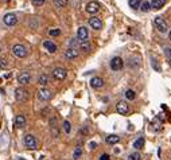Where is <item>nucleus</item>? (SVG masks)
Returning <instances> with one entry per match:
<instances>
[{
	"label": "nucleus",
	"instance_id": "f257e3e1",
	"mask_svg": "<svg viewBox=\"0 0 171 160\" xmlns=\"http://www.w3.org/2000/svg\"><path fill=\"white\" fill-rule=\"evenodd\" d=\"M15 98L19 102H26L28 100V92L24 88H18L15 89Z\"/></svg>",
	"mask_w": 171,
	"mask_h": 160
},
{
	"label": "nucleus",
	"instance_id": "f03ea898",
	"mask_svg": "<svg viewBox=\"0 0 171 160\" xmlns=\"http://www.w3.org/2000/svg\"><path fill=\"white\" fill-rule=\"evenodd\" d=\"M12 53L16 58H24L27 55V49H26V46H23V44L18 43L12 47Z\"/></svg>",
	"mask_w": 171,
	"mask_h": 160
},
{
	"label": "nucleus",
	"instance_id": "7ed1b4c3",
	"mask_svg": "<svg viewBox=\"0 0 171 160\" xmlns=\"http://www.w3.org/2000/svg\"><path fill=\"white\" fill-rule=\"evenodd\" d=\"M154 26H155V28H156L158 31H161V32H166L167 30H169L166 20L163 19V18H161V16H156L154 19Z\"/></svg>",
	"mask_w": 171,
	"mask_h": 160
},
{
	"label": "nucleus",
	"instance_id": "20e7f679",
	"mask_svg": "<svg viewBox=\"0 0 171 160\" xmlns=\"http://www.w3.org/2000/svg\"><path fill=\"white\" fill-rule=\"evenodd\" d=\"M24 146H26V148H28V150H36L38 144H36V140L34 136L27 135V136H24Z\"/></svg>",
	"mask_w": 171,
	"mask_h": 160
},
{
	"label": "nucleus",
	"instance_id": "39448f33",
	"mask_svg": "<svg viewBox=\"0 0 171 160\" xmlns=\"http://www.w3.org/2000/svg\"><path fill=\"white\" fill-rule=\"evenodd\" d=\"M3 22H4V24H7V26H15L18 23V16L15 14H12V12H8V14H6L4 15V18H3Z\"/></svg>",
	"mask_w": 171,
	"mask_h": 160
},
{
	"label": "nucleus",
	"instance_id": "423d86ee",
	"mask_svg": "<svg viewBox=\"0 0 171 160\" xmlns=\"http://www.w3.org/2000/svg\"><path fill=\"white\" fill-rule=\"evenodd\" d=\"M66 76H68V72H66V69H64V68H57L53 70V77L57 81H64Z\"/></svg>",
	"mask_w": 171,
	"mask_h": 160
},
{
	"label": "nucleus",
	"instance_id": "0eeeda50",
	"mask_svg": "<svg viewBox=\"0 0 171 160\" xmlns=\"http://www.w3.org/2000/svg\"><path fill=\"white\" fill-rule=\"evenodd\" d=\"M123 66H124V62H123V59L120 57H115L112 61H111V69L115 70V72H117V70H121Z\"/></svg>",
	"mask_w": 171,
	"mask_h": 160
},
{
	"label": "nucleus",
	"instance_id": "6e6552de",
	"mask_svg": "<svg viewBox=\"0 0 171 160\" xmlns=\"http://www.w3.org/2000/svg\"><path fill=\"white\" fill-rule=\"evenodd\" d=\"M116 109L120 114L125 116V114H128V112H129V105L125 101H119L117 105H116Z\"/></svg>",
	"mask_w": 171,
	"mask_h": 160
},
{
	"label": "nucleus",
	"instance_id": "1a4fd4ad",
	"mask_svg": "<svg viewBox=\"0 0 171 160\" xmlns=\"http://www.w3.org/2000/svg\"><path fill=\"white\" fill-rule=\"evenodd\" d=\"M38 98L40 100V101H49V100L51 98V92L46 88L40 89V90L38 92Z\"/></svg>",
	"mask_w": 171,
	"mask_h": 160
},
{
	"label": "nucleus",
	"instance_id": "9d476101",
	"mask_svg": "<svg viewBox=\"0 0 171 160\" xmlns=\"http://www.w3.org/2000/svg\"><path fill=\"white\" fill-rule=\"evenodd\" d=\"M30 81H31V76H30L28 72L20 73L19 77H18V82L20 85H27V84H30Z\"/></svg>",
	"mask_w": 171,
	"mask_h": 160
},
{
	"label": "nucleus",
	"instance_id": "9b49d317",
	"mask_svg": "<svg viewBox=\"0 0 171 160\" xmlns=\"http://www.w3.org/2000/svg\"><path fill=\"white\" fill-rule=\"evenodd\" d=\"M77 38H78L81 42H85V40H88V38H89L88 28L86 27H80L78 31H77Z\"/></svg>",
	"mask_w": 171,
	"mask_h": 160
},
{
	"label": "nucleus",
	"instance_id": "f8f14e48",
	"mask_svg": "<svg viewBox=\"0 0 171 160\" xmlns=\"http://www.w3.org/2000/svg\"><path fill=\"white\" fill-rule=\"evenodd\" d=\"M86 11H88L89 14H97L98 11H100L98 3H96V2H89L88 4H86Z\"/></svg>",
	"mask_w": 171,
	"mask_h": 160
},
{
	"label": "nucleus",
	"instance_id": "ddd939ff",
	"mask_svg": "<svg viewBox=\"0 0 171 160\" xmlns=\"http://www.w3.org/2000/svg\"><path fill=\"white\" fill-rule=\"evenodd\" d=\"M89 26H90L92 28H94V30H100L102 27V23H101V20H100L98 18L92 16L90 19H89Z\"/></svg>",
	"mask_w": 171,
	"mask_h": 160
},
{
	"label": "nucleus",
	"instance_id": "4468645a",
	"mask_svg": "<svg viewBox=\"0 0 171 160\" xmlns=\"http://www.w3.org/2000/svg\"><path fill=\"white\" fill-rule=\"evenodd\" d=\"M90 85H92V88H94V89H100L104 86V81H102V78H100V77H93L90 80Z\"/></svg>",
	"mask_w": 171,
	"mask_h": 160
},
{
	"label": "nucleus",
	"instance_id": "2eb2a0df",
	"mask_svg": "<svg viewBox=\"0 0 171 160\" xmlns=\"http://www.w3.org/2000/svg\"><path fill=\"white\" fill-rule=\"evenodd\" d=\"M43 46H44V49L49 51V53H51V54H54L55 51H57V44L53 43L51 40H44V42H43Z\"/></svg>",
	"mask_w": 171,
	"mask_h": 160
},
{
	"label": "nucleus",
	"instance_id": "dca6fc26",
	"mask_svg": "<svg viewBox=\"0 0 171 160\" xmlns=\"http://www.w3.org/2000/svg\"><path fill=\"white\" fill-rule=\"evenodd\" d=\"M65 57L68 58V59H74V58H77L78 57V50L77 49H69L66 50V53H65Z\"/></svg>",
	"mask_w": 171,
	"mask_h": 160
},
{
	"label": "nucleus",
	"instance_id": "f3484780",
	"mask_svg": "<svg viewBox=\"0 0 171 160\" xmlns=\"http://www.w3.org/2000/svg\"><path fill=\"white\" fill-rule=\"evenodd\" d=\"M24 125H26V118H24V116L19 114V116L15 117V126H16V128H24Z\"/></svg>",
	"mask_w": 171,
	"mask_h": 160
},
{
	"label": "nucleus",
	"instance_id": "a211bd4d",
	"mask_svg": "<svg viewBox=\"0 0 171 160\" xmlns=\"http://www.w3.org/2000/svg\"><path fill=\"white\" fill-rule=\"evenodd\" d=\"M165 3H166V0H152L150 4H151V8L159 10V8H162V7L165 6Z\"/></svg>",
	"mask_w": 171,
	"mask_h": 160
},
{
	"label": "nucleus",
	"instance_id": "6ab92c4d",
	"mask_svg": "<svg viewBox=\"0 0 171 160\" xmlns=\"http://www.w3.org/2000/svg\"><path fill=\"white\" fill-rule=\"evenodd\" d=\"M119 141H120V137L117 135H109L106 137V143L111 144V146H113V144H117Z\"/></svg>",
	"mask_w": 171,
	"mask_h": 160
},
{
	"label": "nucleus",
	"instance_id": "aec40b11",
	"mask_svg": "<svg viewBox=\"0 0 171 160\" xmlns=\"http://www.w3.org/2000/svg\"><path fill=\"white\" fill-rule=\"evenodd\" d=\"M80 49L82 50V51H85V53H89L90 49H92V46H90V43H89L88 40H85V42H81L80 43Z\"/></svg>",
	"mask_w": 171,
	"mask_h": 160
},
{
	"label": "nucleus",
	"instance_id": "412c9836",
	"mask_svg": "<svg viewBox=\"0 0 171 160\" xmlns=\"http://www.w3.org/2000/svg\"><path fill=\"white\" fill-rule=\"evenodd\" d=\"M143 146H144V139H143V137H139V139L133 143V148H136V150H142Z\"/></svg>",
	"mask_w": 171,
	"mask_h": 160
},
{
	"label": "nucleus",
	"instance_id": "4be33fe9",
	"mask_svg": "<svg viewBox=\"0 0 171 160\" xmlns=\"http://www.w3.org/2000/svg\"><path fill=\"white\" fill-rule=\"evenodd\" d=\"M54 6L57 8H64L68 6V0H54Z\"/></svg>",
	"mask_w": 171,
	"mask_h": 160
},
{
	"label": "nucleus",
	"instance_id": "5701e85b",
	"mask_svg": "<svg viewBox=\"0 0 171 160\" xmlns=\"http://www.w3.org/2000/svg\"><path fill=\"white\" fill-rule=\"evenodd\" d=\"M38 82H39L40 85H42V86H44V85H47V84H49V76H47V74H42V76L39 77Z\"/></svg>",
	"mask_w": 171,
	"mask_h": 160
},
{
	"label": "nucleus",
	"instance_id": "b1692460",
	"mask_svg": "<svg viewBox=\"0 0 171 160\" xmlns=\"http://www.w3.org/2000/svg\"><path fill=\"white\" fill-rule=\"evenodd\" d=\"M125 97H127L128 100H131V101H132V100H135V98H136V93L133 92L132 89H128V90L125 92Z\"/></svg>",
	"mask_w": 171,
	"mask_h": 160
},
{
	"label": "nucleus",
	"instance_id": "393cba45",
	"mask_svg": "<svg viewBox=\"0 0 171 160\" xmlns=\"http://www.w3.org/2000/svg\"><path fill=\"white\" fill-rule=\"evenodd\" d=\"M140 4H142V0H129V6H131V8H133V10L139 8Z\"/></svg>",
	"mask_w": 171,
	"mask_h": 160
},
{
	"label": "nucleus",
	"instance_id": "a878e982",
	"mask_svg": "<svg viewBox=\"0 0 171 160\" xmlns=\"http://www.w3.org/2000/svg\"><path fill=\"white\" fill-rule=\"evenodd\" d=\"M81 155H82V148L81 147H77L74 150V154H73V159H80Z\"/></svg>",
	"mask_w": 171,
	"mask_h": 160
},
{
	"label": "nucleus",
	"instance_id": "bb28decb",
	"mask_svg": "<svg viewBox=\"0 0 171 160\" xmlns=\"http://www.w3.org/2000/svg\"><path fill=\"white\" fill-rule=\"evenodd\" d=\"M128 160H142V155L139 152H133V154L128 156Z\"/></svg>",
	"mask_w": 171,
	"mask_h": 160
},
{
	"label": "nucleus",
	"instance_id": "cd10ccee",
	"mask_svg": "<svg viewBox=\"0 0 171 160\" xmlns=\"http://www.w3.org/2000/svg\"><path fill=\"white\" fill-rule=\"evenodd\" d=\"M8 65H10L8 59H7V58H0V69H7V68H8Z\"/></svg>",
	"mask_w": 171,
	"mask_h": 160
},
{
	"label": "nucleus",
	"instance_id": "c85d7f7f",
	"mask_svg": "<svg viewBox=\"0 0 171 160\" xmlns=\"http://www.w3.org/2000/svg\"><path fill=\"white\" fill-rule=\"evenodd\" d=\"M140 7H142V8H140V10H142V11H144V12H148V11L151 10V4H150V3H148V2H143L142 4H140Z\"/></svg>",
	"mask_w": 171,
	"mask_h": 160
},
{
	"label": "nucleus",
	"instance_id": "c756f323",
	"mask_svg": "<svg viewBox=\"0 0 171 160\" xmlns=\"http://www.w3.org/2000/svg\"><path fill=\"white\" fill-rule=\"evenodd\" d=\"M64 131L66 133H70V131H72V125H70V122L68 120L64 121Z\"/></svg>",
	"mask_w": 171,
	"mask_h": 160
},
{
	"label": "nucleus",
	"instance_id": "7c9ffc66",
	"mask_svg": "<svg viewBox=\"0 0 171 160\" xmlns=\"http://www.w3.org/2000/svg\"><path fill=\"white\" fill-rule=\"evenodd\" d=\"M49 34L51 36H58L59 34H61V30H58V28H54V30H50L49 31Z\"/></svg>",
	"mask_w": 171,
	"mask_h": 160
},
{
	"label": "nucleus",
	"instance_id": "2f4dec72",
	"mask_svg": "<svg viewBox=\"0 0 171 160\" xmlns=\"http://www.w3.org/2000/svg\"><path fill=\"white\" fill-rule=\"evenodd\" d=\"M44 2H46V0H32V4L36 6V7H39V6L44 4Z\"/></svg>",
	"mask_w": 171,
	"mask_h": 160
},
{
	"label": "nucleus",
	"instance_id": "473e14b6",
	"mask_svg": "<svg viewBox=\"0 0 171 160\" xmlns=\"http://www.w3.org/2000/svg\"><path fill=\"white\" fill-rule=\"evenodd\" d=\"M100 160H109V155H108V154L101 155V158H100Z\"/></svg>",
	"mask_w": 171,
	"mask_h": 160
},
{
	"label": "nucleus",
	"instance_id": "72a5a7b5",
	"mask_svg": "<svg viewBox=\"0 0 171 160\" xmlns=\"http://www.w3.org/2000/svg\"><path fill=\"white\" fill-rule=\"evenodd\" d=\"M96 146H97V144H96V143H90V148H92V150H94V148H96Z\"/></svg>",
	"mask_w": 171,
	"mask_h": 160
},
{
	"label": "nucleus",
	"instance_id": "f704fd0d",
	"mask_svg": "<svg viewBox=\"0 0 171 160\" xmlns=\"http://www.w3.org/2000/svg\"><path fill=\"white\" fill-rule=\"evenodd\" d=\"M167 54H169V61L171 63V50H169V53H167Z\"/></svg>",
	"mask_w": 171,
	"mask_h": 160
},
{
	"label": "nucleus",
	"instance_id": "c9c22d12",
	"mask_svg": "<svg viewBox=\"0 0 171 160\" xmlns=\"http://www.w3.org/2000/svg\"><path fill=\"white\" fill-rule=\"evenodd\" d=\"M18 160H26V159H23V158H19V159H18Z\"/></svg>",
	"mask_w": 171,
	"mask_h": 160
},
{
	"label": "nucleus",
	"instance_id": "e433bc0d",
	"mask_svg": "<svg viewBox=\"0 0 171 160\" xmlns=\"http://www.w3.org/2000/svg\"><path fill=\"white\" fill-rule=\"evenodd\" d=\"M170 39H171V31H170Z\"/></svg>",
	"mask_w": 171,
	"mask_h": 160
}]
</instances>
